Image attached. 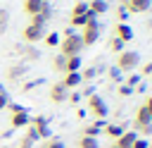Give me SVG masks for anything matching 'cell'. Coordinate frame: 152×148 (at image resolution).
Listing matches in <instances>:
<instances>
[{"label":"cell","instance_id":"d4e9b609","mask_svg":"<svg viewBox=\"0 0 152 148\" xmlns=\"http://www.w3.org/2000/svg\"><path fill=\"white\" fill-rule=\"evenodd\" d=\"M40 148H64V143H62L57 136H50V138H45V143H43Z\"/></svg>","mask_w":152,"mask_h":148},{"label":"cell","instance_id":"5bb4252c","mask_svg":"<svg viewBox=\"0 0 152 148\" xmlns=\"http://www.w3.org/2000/svg\"><path fill=\"white\" fill-rule=\"evenodd\" d=\"M26 69H28L26 64H12V67L7 69V79H10V81H19V79L26 74Z\"/></svg>","mask_w":152,"mask_h":148},{"label":"cell","instance_id":"74e56055","mask_svg":"<svg viewBox=\"0 0 152 148\" xmlns=\"http://www.w3.org/2000/svg\"><path fill=\"white\" fill-rule=\"evenodd\" d=\"M142 105H145V110H147V112H150V115H152V95H147V98H145V103H142Z\"/></svg>","mask_w":152,"mask_h":148},{"label":"cell","instance_id":"f546056e","mask_svg":"<svg viewBox=\"0 0 152 148\" xmlns=\"http://www.w3.org/2000/svg\"><path fill=\"white\" fill-rule=\"evenodd\" d=\"M95 74H97V69H95V67H88V69L81 72V79H83V81H90V79H95Z\"/></svg>","mask_w":152,"mask_h":148},{"label":"cell","instance_id":"836d02e7","mask_svg":"<svg viewBox=\"0 0 152 148\" xmlns=\"http://www.w3.org/2000/svg\"><path fill=\"white\" fill-rule=\"evenodd\" d=\"M66 100H71V103L76 105V103H81V93H78V91H71V93L66 95Z\"/></svg>","mask_w":152,"mask_h":148},{"label":"cell","instance_id":"e0dca14e","mask_svg":"<svg viewBox=\"0 0 152 148\" xmlns=\"http://www.w3.org/2000/svg\"><path fill=\"white\" fill-rule=\"evenodd\" d=\"M88 10L97 17V14H104L109 10V5H107V0H93V2H88Z\"/></svg>","mask_w":152,"mask_h":148},{"label":"cell","instance_id":"ffe728a7","mask_svg":"<svg viewBox=\"0 0 152 148\" xmlns=\"http://www.w3.org/2000/svg\"><path fill=\"white\" fill-rule=\"evenodd\" d=\"M76 146H78V148H97V138H93V136H81V138L76 141Z\"/></svg>","mask_w":152,"mask_h":148},{"label":"cell","instance_id":"8992f818","mask_svg":"<svg viewBox=\"0 0 152 148\" xmlns=\"http://www.w3.org/2000/svg\"><path fill=\"white\" fill-rule=\"evenodd\" d=\"M97 36H100V24H97V19H95V21H88V24L83 26V33H81L83 48H86V45H95Z\"/></svg>","mask_w":152,"mask_h":148},{"label":"cell","instance_id":"60d3db41","mask_svg":"<svg viewBox=\"0 0 152 148\" xmlns=\"http://www.w3.org/2000/svg\"><path fill=\"white\" fill-rule=\"evenodd\" d=\"M43 2H48V0H43Z\"/></svg>","mask_w":152,"mask_h":148},{"label":"cell","instance_id":"8d00e7d4","mask_svg":"<svg viewBox=\"0 0 152 148\" xmlns=\"http://www.w3.org/2000/svg\"><path fill=\"white\" fill-rule=\"evenodd\" d=\"M131 93H133L131 86H119V95H131Z\"/></svg>","mask_w":152,"mask_h":148},{"label":"cell","instance_id":"f35d334b","mask_svg":"<svg viewBox=\"0 0 152 148\" xmlns=\"http://www.w3.org/2000/svg\"><path fill=\"white\" fill-rule=\"evenodd\" d=\"M109 148H119V146H116V143H112V146H109Z\"/></svg>","mask_w":152,"mask_h":148},{"label":"cell","instance_id":"4dcf8cb0","mask_svg":"<svg viewBox=\"0 0 152 148\" xmlns=\"http://www.w3.org/2000/svg\"><path fill=\"white\" fill-rule=\"evenodd\" d=\"M109 79H112V81H121V79H124V76H121V69L109 67Z\"/></svg>","mask_w":152,"mask_h":148},{"label":"cell","instance_id":"484cf974","mask_svg":"<svg viewBox=\"0 0 152 148\" xmlns=\"http://www.w3.org/2000/svg\"><path fill=\"white\" fill-rule=\"evenodd\" d=\"M86 12H88V2L76 0V5H74V10H71V14H86Z\"/></svg>","mask_w":152,"mask_h":148},{"label":"cell","instance_id":"603a6c76","mask_svg":"<svg viewBox=\"0 0 152 148\" xmlns=\"http://www.w3.org/2000/svg\"><path fill=\"white\" fill-rule=\"evenodd\" d=\"M19 53H24V55H26V60H38V57H40V53H38L36 48H28V45H21V48H19Z\"/></svg>","mask_w":152,"mask_h":148},{"label":"cell","instance_id":"d6a6232c","mask_svg":"<svg viewBox=\"0 0 152 148\" xmlns=\"http://www.w3.org/2000/svg\"><path fill=\"white\" fill-rule=\"evenodd\" d=\"M116 17H119V21H126V19H128V12H126V7H124V5L116 10Z\"/></svg>","mask_w":152,"mask_h":148},{"label":"cell","instance_id":"1f68e13d","mask_svg":"<svg viewBox=\"0 0 152 148\" xmlns=\"http://www.w3.org/2000/svg\"><path fill=\"white\" fill-rule=\"evenodd\" d=\"M140 84V74H131L128 79H126V86H131V88H135Z\"/></svg>","mask_w":152,"mask_h":148},{"label":"cell","instance_id":"83f0119b","mask_svg":"<svg viewBox=\"0 0 152 148\" xmlns=\"http://www.w3.org/2000/svg\"><path fill=\"white\" fill-rule=\"evenodd\" d=\"M10 105V95H7V88L0 84V110H5Z\"/></svg>","mask_w":152,"mask_h":148},{"label":"cell","instance_id":"9a60e30c","mask_svg":"<svg viewBox=\"0 0 152 148\" xmlns=\"http://www.w3.org/2000/svg\"><path fill=\"white\" fill-rule=\"evenodd\" d=\"M102 127H104V124H102V122L97 119V122H93V124H88V127H86V129L81 131V136H93V138H97V136L102 134Z\"/></svg>","mask_w":152,"mask_h":148},{"label":"cell","instance_id":"7402d4cb","mask_svg":"<svg viewBox=\"0 0 152 148\" xmlns=\"http://www.w3.org/2000/svg\"><path fill=\"white\" fill-rule=\"evenodd\" d=\"M7 26H10V12L5 7H0V33H5Z\"/></svg>","mask_w":152,"mask_h":148},{"label":"cell","instance_id":"b9f144b4","mask_svg":"<svg viewBox=\"0 0 152 148\" xmlns=\"http://www.w3.org/2000/svg\"><path fill=\"white\" fill-rule=\"evenodd\" d=\"M147 148H152V146H147Z\"/></svg>","mask_w":152,"mask_h":148},{"label":"cell","instance_id":"7a4b0ae2","mask_svg":"<svg viewBox=\"0 0 152 148\" xmlns=\"http://www.w3.org/2000/svg\"><path fill=\"white\" fill-rule=\"evenodd\" d=\"M83 50V41H81V33H69L59 41V53L64 57H71V55H81Z\"/></svg>","mask_w":152,"mask_h":148},{"label":"cell","instance_id":"30bf717a","mask_svg":"<svg viewBox=\"0 0 152 148\" xmlns=\"http://www.w3.org/2000/svg\"><path fill=\"white\" fill-rule=\"evenodd\" d=\"M66 95H69V91L62 86V81L50 86V100H52V103H64V100H66Z\"/></svg>","mask_w":152,"mask_h":148},{"label":"cell","instance_id":"ac0fdd59","mask_svg":"<svg viewBox=\"0 0 152 148\" xmlns=\"http://www.w3.org/2000/svg\"><path fill=\"white\" fill-rule=\"evenodd\" d=\"M78 69H81V55H71V57H66L64 74H69V72H78Z\"/></svg>","mask_w":152,"mask_h":148},{"label":"cell","instance_id":"f1b7e54d","mask_svg":"<svg viewBox=\"0 0 152 148\" xmlns=\"http://www.w3.org/2000/svg\"><path fill=\"white\" fill-rule=\"evenodd\" d=\"M45 24H48V19H45L43 14H33V17H31V26H43V29H45Z\"/></svg>","mask_w":152,"mask_h":148},{"label":"cell","instance_id":"52a82bcc","mask_svg":"<svg viewBox=\"0 0 152 148\" xmlns=\"http://www.w3.org/2000/svg\"><path fill=\"white\" fill-rule=\"evenodd\" d=\"M124 7L128 14H140L152 7V0H124Z\"/></svg>","mask_w":152,"mask_h":148},{"label":"cell","instance_id":"cb8c5ba5","mask_svg":"<svg viewBox=\"0 0 152 148\" xmlns=\"http://www.w3.org/2000/svg\"><path fill=\"white\" fill-rule=\"evenodd\" d=\"M109 50H112V53H116V55H119V53H121V50H124V41H119V38H116V36H112V38H109Z\"/></svg>","mask_w":152,"mask_h":148},{"label":"cell","instance_id":"ab89813d","mask_svg":"<svg viewBox=\"0 0 152 148\" xmlns=\"http://www.w3.org/2000/svg\"><path fill=\"white\" fill-rule=\"evenodd\" d=\"M150 127H152V122H150Z\"/></svg>","mask_w":152,"mask_h":148},{"label":"cell","instance_id":"8fae6325","mask_svg":"<svg viewBox=\"0 0 152 148\" xmlns=\"http://www.w3.org/2000/svg\"><path fill=\"white\" fill-rule=\"evenodd\" d=\"M81 72H69V74H64V79H62V86L66 88V91H71V88H78L81 86Z\"/></svg>","mask_w":152,"mask_h":148},{"label":"cell","instance_id":"3957f363","mask_svg":"<svg viewBox=\"0 0 152 148\" xmlns=\"http://www.w3.org/2000/svg\"><path fill=\"white\" fill-rule=\"evenodd\" d=\"M138 64H140V55L135 50H121L116 55V69L121 72H133Z\"/></svg>","mask_w":152,"mask_h":148},{"label":"cell","instance_id":"6da1fadb","mask_svg":"<svg viewBox=\"0 0 152 148\" xmlns=\"http://www.w3.org/2000/svg\"><path fill=\"white\" fill-rule=\"evenodd\" d=\"M50 124H48V117H43V115H36V117H31L28 119V136L33 138V141H38V138H50Z\"/></svg>","mask_w":152,"mask_h":148},{"label":"cell","instance_id":"d6986e66","mask_svg":"<svg viewBox=\"0 0 152 148\" xmlns=\"http://www.w3.org/2000/svg\"><path fill=\"white\" fill-rule=\"evenodd\" d=\"M64 67H66V57H64V55L59 53V55H57V57L52 60V69H55L57 74H64Z\"/></svg>","mask_w":152,"mask_h":148},{"label":"cell","instance_id":"d590c367","mask_svg":"<svg viewBox=\"0 0 152 148\" xmlns=\"http://www.w3.org/2000/svg\"><path fill=\"white\" fill-rule=\"evenodd\" d=\"M140 72H142V76H152V60H150L147 64H142V69H140Z\"/></svg>","mask_w":152,"mask_h":148},{"label":"cell","instance_id":"5b68a950","mask_svg":"<svg viewBox=\"0 0 152 148\" xmlns=\"http://www.w3.org/2000/svg\"><path fill=\"white\" fill-rule=\"evenodd\" d=\"M88 112H90V115H93L95 119H104L109 110H107V103H104V100H102L100 95L90 93V95H88Z\"/></svg>","mask_w":152,"mask_h":148},{"label":"cell","instance_id":"44dd1931","mask_svg":"<svg viewBox=\"0 0 152 148\" xmlns=\"http://www.w3.org/2000/svg\"><path fill=\"white\" fill-rule=\"evenodd\" d=\"M43 41H45V45H52V48H55V45H59V41H62V38H59V33H57V31H50V33H45V36H43Z\"/></svg>","mask_w":152,"mask_h":148},{"label":"cell","instance_id":"2e32d148","mask_svg":"<svg viewBox=\"0 0 152 148\" xmlns=\"http://www.w3.org/2000/svg\"><path fill=\"white\" fill-rule=\"evenodd\" d=\"M102 131H104L109 138H114V141H116V138H119V136H121L126 129H124L121 124H104V127H102Z\"/></svg>","mask_w":152,"mask_h":148},{"label":"cell","instance_id":"7c38bea8","mask_svg":"<svg viewBox=\"0 0 152 148\" xmlns=\"http://www.w3.org/2000/svg\"><path fill=\"white\" fill-rule=\"evenodd\" d=\"M135 138H138V134H135V131H124V134H121V136H119L114 143H116L119 148H131Z\"/></svg>","mask_w":152,"mask_h":148},{"label":"cell","instance_id":"4316f807","mask_svg":"<svg viewBox=\"0 0 152 148\" xmlns=\"http://www.w3.org/2000/svg\"><path fill=\"white\" fill-rule=\"evenodd\" d=\"M33 143H36V141H33V138H31L28 134H24V136L19 138V143H17V148H33Z\"/></svg>","mask_w":152,"mask_h":148},{"label":"cell","instance_id":"9c48e42d","mask_svg":"<svg viewBox=\"0 0 152 148\" xmlns=\"http://www.w3.org/2000/svg\"><path fill=\"white\" fill-rule=\"evenodd\" d=\"M114 36L119 38V41H124V43H128V41H133V29L126 24V21H119L116 26H114Z\"/></svg>","mask_w":152,"mask_h":148},{"label":"cell","instance_id":"4fadbf2b","mask_svg":"<svg viewBox=\"0 0 152 148\" xmlns=\"http://www.w3.org/2000/svg\"><path fill=\"white\" fill-rule=\"evenodd\" d=\"M43 7H45V2H43V0H24V12H26V14H31V17H33V14H40V10H43Z\"/></svg>","mask_w":152,"mask_h":148},{"label":"cell","instance_id":"e575fe53","mask_svg":"<svg viewBox=\"0 0 152 148\" xmlns=\"http://www.w3.org/2000/svg\"><path fill=\"white\" fill-rule=\"evenodd\" d=\"M147 146H150V143H147L145 138H140V136H138V138L133 141V146H131V148H147Z\"/></svg>","mask_w":152,"mask_h":148},{"label":"cell","instance_id":"ba28073f","mask_svg":"<svg viewBox=\"0 0 152 148\" xmlns=\"http://www.w3.org/2000/svg\"><path fill=\"white\" fill-rule=\"evenodd\" d=\"M21 36H24V41H26V43H38V41H43L45 29H43V26H31V24H28V26L24 29V33H21Z\"/></svg>","mask_w":152,"mask_h":148},{"label":"cell","instance_id":"277c9868","mask_svg":"<svg viewBox=\"0 0 152 148\" xmlns=\"http://www.w3.org/2000/svg\"><path fill=\"white\" fill-rule=\"evenodd\" d=\"M10 107V124L14 127V129H19V127H28V119H31V115H28V110L26 107H21V105H17V103H10L7 105Z\"/></svg>","mask_w":152,"mask_h":148}]
</instances>
